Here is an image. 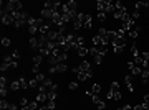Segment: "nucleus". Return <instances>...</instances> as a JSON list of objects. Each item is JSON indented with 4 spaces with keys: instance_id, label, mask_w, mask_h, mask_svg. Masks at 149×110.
<instances>
[{
    "instance_id": "obj_21",
    "label": "nucleus",
    "mask_w": 149,
    "mask_h": 110,
    "mask_svg": "<svg viewBox=\"0 0 149 110\" xmlns=\"http://www.w3.org/2000/svg\"><path fill=\"white\" fill-rule=\"evenodd\" d=\"M141 79H143L144 84H148V82H149V71H148V69H143V72H141Z\"/></svg>"
},
{
    "instance_id": "obj_4",
    "label": "nucleus",
    "mask_w": 149,
    "mask_h": 110,
    "mask_svg": "<svg viewBox=\"0 0 149 110\" xmlns=\"http://www.w3.org/2000/svg\"><path fill=\"white\" fill-rule=\"evenodd\" d=\"M2 23L3 25H15V15L2 7Z\"/></svg>"
},
{
    "instance_id": "obj_32",
    "label": "nucleus",
    "mask_w": 149,
    "mask_h": 110,
    "mask_svg": "<svg viewBox=\"0 0 149 110\" xmlns=\"http://www.w3.org/2000/svg\"><path fill=\"white\" fill-rule=\"evenodd\" d=\"M38 84H40V82H38L37 79H32V81L28 82V85H30V87H38Z\"/></svg>"
},
{
    "instance_id": "obj_12",
    "label": "nucleus",
    "mask_w": 149,
    "mask_h": 110,
    "mask_svg": "<svg viewBox=\"0 0 149 110\" xmlns=\"http://www.w3.org/2000/svg\"><path fill=\"white\" fill-rule=\"evenodd\" d=\"M100 92H101V85L100 84H93V87H91L86 94L91 95V97H95V95H100Z\"/></svg>"
},
{
    "instance_id": "obj_10",
    "label": "nucleus",
    "mask_w": 149,
    "mask_h": 110,
    "mask_svg": "<svg viewBox=\"0 0 149 110\" xmlns=\"http://www.w3.org/2000/svg\"><path fill=\"white\" fill-rule=\"evenodd\" d=\"M3 64H5L8 69H13V68H17V61L12 56H3Z\"/></svg>"
},
{
    "instance_id": "obj_7",
    "label": "nucleus",
    "mask_w": 149,
    "mask_h": 110,
    "mask_svg": "<svg viewBox=\"0 0 149 110\" xmlns=\"http://www.w3.org/2000/svg\"><path fill=\"white\" fill-rule=\"evenodd\" d=\"M78 20H80L81 26H85V28H91L93 25V18L90 15H83V13H78Z\"/></svg>"
},
{
    "instance_id": "obj_20",
    "label": "nucleus",
    "mask_w": 149,
    "mask_h": 110,
    "mask_svg": "<svg viewBox=\"0 0 149 110\" xmlns=\"http://www.w3.org/2000/svg\"><path fill=\"white\" fill-rule=\"evenodd\" d=\"M98 36H101L103 40L109 41V31H108L106 28H101V30H100V33H98Z\"/></svg>"
},
{
    "instance_id": "obj_40",
    "label": "nucleus",
    "mask_w": 149,
    "mask_h": 110,
    "mask_svg": "<svg viewBox=\"0 0 149 110\" xmlns=\"http://www.w3.org/2000/svg\"><path fill=\"white\" fill-rule=\"evenodd\" d=\"M118 110H131V105H124L123 109H118Z\"/></svg>"
},
{
    "instance_id": "obj_15",
    "label": "nucleus",
    "mask_w": 149,
    "mask_h": 110,
    "mask_svg": "<svg viewBox=\"0 0 149 110\" xmlns=\"http://www.w3.org/2000/svg\"><path fill=\"white\" fill-rule=\"evenodd\" d=\"M76 76H78V81H80V82H85V81H88V79L93 76V71H90V72H78Z\"/></svg>"
},
{
    "instance_id": "obj_8",
    "label": "nucleus",
    "mask_w": 149,
    "mask_h": 110,
    "mask_svg": "<svg viewBox=\"0 0 149 110\" xmlns=\"http://www.w3.org/2000/svg\"><path fill=\"white\" fill-rule=\"evenodd\" d=\"M108 43L109 41H106V40H103L101 36H98V35H95L93 36V46L95 48H100V46H108Z\"/></svg>"
},
{
    "instance_id": "obj_11",
    "label": "nucleus",
    "mask_w": 149,
    "mask_h": 110,
    "mask_svg": "<svg viewBox=\"0 0 149 110\" xmlns=\"http://www.w3.org/2000/svg\"><path fill=\"white\" fill-rule=\"evenodd\" d=\"M91 100H93V104H95V105H96V107H98L100 110H104V107H106V102H104V100H101L100 97H98V95H95V97H91Z\"/></svg>"
},
{
    "instance_id": "obj_23",
    "label": "nucleus",
    "mask_w": 149,
    "mask_h": 110,
    "mask_svg": "<svg viewBox=\"0 0 149 110\" xmlns=\"http://www.w3.org/2000/svg\"><path fill=\"white\" fill-rule=\"evenodd\" d=\"M109 92H113V94H114V92H121V90H119V84H118V82H111V85H109Z\"/></svg>"
},
{
    "instance_id": "obj_25",
    "label": "nucleus",
    "mask_w": 149,
    "mask_h": 110,
    "mask_svg": "<svg viewBox=\"0 0 149 110\" xmlns=\"http://www.w3.org/2000/svg\"><path fill=\"white\" fill-rule=\"evenodd\" d=\"M35 79H37V81L40 82V84H43V82L47 81V77H45V74H43V72H38V74H35Z\"/></svg>"
},
{
    "instance_id": "obj_6",
    "label": "nucleus",
    "mask_w": 149,
    "mask_h": 110,
    "mask_svg": "<svg viewBox=\"0 0 149 110\" xmlns=\"http://www.w3.org/2000/svg\"><path fill=\"white\" fill-rule=\"evenodd\" d=\"M5 8L12 13H15V12H22V2L20 0H10V2H7Z\"/></svg>"
},
{
    "instance_id": "obj_24",
    "label": "nucleus",
    "mask_w": 149,
    "mask_h": 110,
    "mask_svg": "<svg viewBox=\"0 0 149 110\" xmlns=\"http://www.w3.org/2000/svg\"><path fill=\"white\" fill-rule=\"evenodd\" d=\"M8 107H10V102H7L5 99L0 100V110H8Z\"/></svg>"
},
{
    "instance_id": "obj_41",
    "label": "nucleus",
    "mask_w": 149,
    "mask_h": 110,
    "mask_svg": "<svg viewBox=\"0 0 149 110\" xmlns=\"http://www.w3.org/2000/svg\"><path fill=\"white\" fill-rule=\"evenodd\" d=\"M144 110H149V107H144Z\"/></svg>"
},
{
    "instance_id": "obj_31",
    "label": "nucleus",
    "mask_w": 149,
    "mask_h": 110,
    "mask_svg": "<svg viewBox=\"0 0 149 110\" xmlns=\"http://www.w3.org/2000/svg\"><path fill=\"white\" fill-rule=\"evenodd\" d=\"M10 56H12L13 59H15V61H18V58H20V51H17V49H15V51H13V53L10 54Z\"/></svg>"
},
{
    "instance_id": "obj_29",
    "label": "nucleus",
    "mask_w": 149,
    "mask_h": 110,
    "mask_svg": "<svg viewBox=\"0 0 149 110\" xmlns=\"http://www.w3.org/2000/svg\"><path fill=\"white\" fill-rule=\"evenodd\" d=\"M113 49H114L116 54H121V53L124 51V48H123V46H113Z\"/></svg>"
},
{
    "instance_id": "obj_26",
    "label": "nucleus",
    "mask_w": 149,
    "mask_h": 110,
    "mask_svg": "<svg viewBox=\"0 0 149 110\" xmlns=\"http://www.w3.org/2000/svg\"><path fill=\"white\" fill-rule=\"evenodd\" d=\"M95 63L96 64H101L103 63V54H100V53L96 54V56H95Z\"/></svg>"
},
{
    "instance_id": "obj_37",
    "label": "nucleus",
    "mask_w": 149,
    "mask_h": 110,
    "mask_svg": "<svg viewBox=\"0 0 149 110\" xmlns=\"http://www.w3.org/2000/svg\"><path fill=\"white\" fill-rule=\"evenodd\" d=\"M68 87H70L71 90H76V89H78V82H70Z\"/></svg>"
},
{
    "instance_id": "obj_3",
    "label": "nucleus",
    "mask_w": 149,
    "mask_h": 110,
    "mask_svg": "<svg viewBox=\"0 0 149 110\" xmlns=\"http://www.w3.org/2000/svg\"><path fill=\"white\" fill-rule=\"evenodd\" d=\"M38 92H45V94H52V92H56V84H55L53 81L47 79L43 84H40V87H38Z\"/></svg>"
},
{
    "instance_id": "obj_38",
    "label": "nucleus",
    "mask_w": 149,
    "mask_h": 110,
    "mask_svg": "<svg viewBox=\"0 0 149 110\" xmlns=\"http://www.w3.org/2000/svg\"><path fill=\"white\" fill-rule=\"evenodd\" d=\"M133 110H144V105L143 104H139V105H134Z\"/></svg>"
},
{
    "instance_id": "obj_34",
    "label": "nucleus",
    "mask_w": 149,
    "mask_h": 110,
    "mask_svg": "<svg viewBox=\"0 0 149 110\" xmlns=\"http://www.w3.org/2000/svg\"><path fill=\"white\" fill-rule=\"evenodd\" d=\"M98 20H100V21H104V20H106V13L100 12V13H98Z\"/></svg>"
},
{
    "instance_id": "obj_27",
    "label": "nucleus",
    "mask_w": 149,
    "mask_h": 110,
    "mask_svg": "<svg viewBox=\"0 0 149 110\" xmlns=\"http://www.w3.org/2000/svg\"><path fill=\"white\" fill-rule=\"evenodd\" d=\"M7 85H8L7 84V77L5 76H2V77H0V87H7Z\"/></svg>"
},
{
    "instance_id": "obj_16",
    "label": "nucleus",
    "mask_w": 149,
    "mask_h": 110,
    "mask_svg": "<svg viewBox=\"0 0 149 110\" xmlns=\"http://www.w3.org/2000/svg\"><path fill=\"white\" fill-rule=\"evenodd\" d=\"M124 82H126V87H128L129 92H134V85H133V79H131V76H124Z\"/></svg>"
},
{
    "instance_id": "obj_5",
    "label": "nucleus",
    "mask_w": 149,
    "mask_h": 110,
    "mask_svg": "<svg viewBox=\"0 0 149 110\" xmlns=\"http://www.w3.org/2000/svg\"><path fill=\"white\" fill-rule=\"evenodd\" d=\"M27 87H28V82L25 77H20L18 81H13L10 84V90H23V89H27Z\"/></svg>"
},
{
    "instance_id": "obj_33",
    "label": "nucleus",
    "mask_w": 149,
    "mask_h": 110,
    "mask_svg": "<svg viewBox=\"0 0 149 110\" xmlns=\"http://www.w3.org/2000/svg\"><path fill=\"white\" fill-rule=\"evenodd\" d=\"M7 94H8V89L7 87H0V95L2 97H7Z\"/></svg>"
},
{
    "instance_id": "obj_36",
    "label": "nucleus",
    "mask_w": 149,
    "mask_h": 110,
    "mask_svg": "<svg viewBox=\"0 0 149 110\" xmlns=\"http://www.w3.org/2000/svg\"><path fill=\"white\" fill-rule=\"evenodd\" d=\"M2 44L3 46H10V38H2Z\"/></svg>"
},
{
    "instance_id": "obj_22",
    "label": "nucleus",
    "mask_w": 149,
    "mask_h": 110,
    "mask_svg": "<svg viewBox=\"0 0 149 110\" xmlns=\"http://www.w3.org/2000/svg\"><path fill=\"white\" fill-rule=\"evenodd\" d=\"M43 63V56H40V54H37L35 58H33V66H37V68H40V64Z\"/></svg>"
},
{
    "instance_id": "obj_17",
    "label": "nucleus",
    "mask_w": 149,
    "mask_h": 110,
    "mask_svg": "<svg viewBox=\"0 0 149 110\" xmlns=\"http://www.w3.org/2000/svg\"><path fill=\"white\" fill-rule=\"evenodd\" d=\"M55 68V72H65V71H68V66L65 63H58L56 66H53Z\"/></svg>"
},
{
    "instance_id": "obj_30",
    "label": "nucleus",
    "mask_w": 149,
    "mask_h": 110,
    "mask_svg": "<svg viewBox=\"0 0 149 110\" xmlns=\"http://www.w3.org/2000/svg\"><path fill=\"white\" fill-rule=\"evenodd\" d=\"M143 7H146V2H136V8L134 10H141Z\"/></svg>"
},
{
    "instance_id": "obj_35",
    "label": "nucleus",
    "mask_w": 149,
    "mask_h": 110,
    "mask_svg": "<svg viewBox=\"0 0 149 110\" xmlns=\"http://www.w3.org/2000/svg\"><path fill=\"white\" fill-rule=\"evenodd\" d=\"M143 105H144V107H149V94H148V95H144V99H143Z\"/></svg>"
},
{
    "instance_id": "obj_28",
    "label": "nucleus",
    "mask_w": 149,
    "mask_h": 110,
    "mask_svg": "<svg viewBox=\"0 0 149 110\" xmlns=\"http://www.w3.org/2000/svg\"><path fill=\"white\" fill-rule=\"evenodd\" d=\"M131 53H133L134 58H138V56H139V49H138L136 46H131Z\"/></svg>"
},
{
    "instance_id": "obj_18",
    "label": "nucleus",
    "mask_w": 149,
    "mask_h": 110,
    "mask_svg": "<svg viewBox=\"0 0 149 110\" xmlns=\"http://www.w3.org/2000/svg\"><path fill=\"white\" fill-rule=\"evenodd\" d=\"M30 48H32V49H40V41H38V38H35V36L30 38Z\"/></svg>"
},
{
    "instance_id": "obj_9",
    "label": "nucleus",
    "mask_w": 149,
    "mask_h": 110,
    "mask_svg": "<svg viewBox=\"0 0 149 110\" xmlns=\"http://www.w3.org/2000/svg\"><path fill=\"white\" fill-rule=\"evenodd\" d=\"M128 68L131 69V74L133 76H141V72H143V68L138 66V64H134V61L133 63H128Z\"/></svg>"
},
{
    "instance_id": "obj_2",
    "label": "nucleus",
    "mask_w": 149,
    "mask_h": 110,
    "mask_svg": "<svg viewBox=\"0 0 149 110\" xmlns=\"http://www.w3.org/2000/svg\"><path fill=\"white\" fill-rule=\"evenodd\" d=\"M96 8H98V12L109 13V12L114 10V3L113 2H106V0H98L96 2Z\"/></svg>"
},
{
    "instance_id": "obj_14",
    "label": "nucleus",
    "mask_w": 149,
    "mask_h": 110,
    "mask_svg": "<svg viewBox=\"0 0 149 110\" xmlns=\"http://www.w3.org/2000/svg\"><path fill=\"white\" fill-rule=\"evenodd\" d=\"M78 68H80V72H90L91 71V64L88 63V61H81Z\"/></svg>"
},
{
    "instance_id": "obj_1",
    "label": "nucleus",
    "mask_w": 149,
    "mask_h": 110,
    "mask_svg": "<svg viewBox=\"0 0 149 110\" xmlns=\"http://www.w3.org/2000/svg\"><path fill=\"white\" fill-rule=\"evenodd\" d=\"M13 15H15V26L17 28H22L23 25H28V18H30V16H28L27 12H23V10L15 12Z\"/></svg>"
},
{
    "instance_id": "obj_19",
    "label": "nucleus",
    "mask_w": 149,
    "mask_h": 110,
    "mask_svg": "<svg viewBox=\"0 0 149 110\" xmlns=\"http://www.w3.org/2000/svg\"><path fill=\"white\" fill-rule=\"evenodd\" d=\"M76 53L80 54L81 58H85L86 54H90V48H86V46H80L78 49H76Z\"/></svg>"
},
{
    "instance_id": "obj_13",
    "label": "nucleus",
    "mask_w": 149,
    "mask_h": 110,
    "mask_svg": "<svg viewBox=\"0 0 149 110\" xmlns=\"http://www.w3.org/2000/svg\"><path fill=\"white\" fill-rule=\"evenodd\" d=\"M139 31H141V26H139V25H134L133 28L128 31V35H129L131 38H138V36H139Z\"/></svg>"
},
{
    "instance_id": "obj_39",
    "label": "nucleus",
    "mask_w": 149,
    "mask_h": 110,
    "mask_svg": "<svg viewBox=\"0 0 149 110\" xmlns=\"http://www.w3.org/2000/svg\"><path fill=\"white\" fill-rule=\"evenodd\" d=\"M8 110H17V105L13 104V102H10V107H8Z\"/></svg>"
},
{
    "instance_id": "obj_42",
    "label": "nucleus",
    "mask_w": 149,
    "mask_h": 110,
    "mask_svg": "<svg viewBox=\"0 0 149 110\" xmlns=\"http://www.w3.org/2000/svg\"><path fill=\"white\" fill-rule=\"evenodd\" d=\"M146 69H148V71H149V64H148V68H146Z\"/></svg>"
}]
</instances>
